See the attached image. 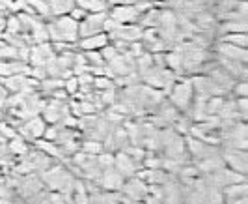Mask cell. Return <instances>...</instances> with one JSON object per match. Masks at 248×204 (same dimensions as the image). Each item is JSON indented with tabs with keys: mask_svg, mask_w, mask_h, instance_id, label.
<instances>
[{
	"mask_svg": "<svg viewBox=\"0 0 248 204\" xmlns=\"http://www.w3.org/2000/svg\"><path fill=\"white\" fill-rule=\"evenodd\" d=\"M50 43H77L78 41V23L69 15L52 17L47 21Z\"/></svg>",
	"mask_w": 248,
	"mask_h": 204,
	"instance_id": "obj_1",
	"label": "cell"
},
{
	"mask_svg": "<svg viewBox=\"0 0 248 204\" xmlns=\"http://www.w3.org/2000/svg\"><path fill=\"white\" fill-rule=\"evenodd\" d=\"M194 88H192V81L190 77H179L175 81V85L166 94V100L174 105L175 109L183 115L190 109V105L194 102Z\"/></svg>",
	"mask_w": 248,
	"mask_h": 204,
	"instance_id": "obj_2",
	"label": "cell"
},
{
	"mask_svg": "<svg viewBox=\"0 0 248 204\" xmlns=\"http://www.w3.org/2000/svg\"><path fill=\"white\" fill-rule=\"evenodd\" d=\"M220 157L224 165L241 176H247L248 172V153L247 150H235L230 146H220Z\"/></svg>",
	"mask_w": 248,
	"mask_h": 204,
	"instance_id": "obj_3",
	"label": "cell"
},
{
	"mask_svg": "<svg viewBox=\"0 0 248 204\" xmlns=\"http://www.w3.org/2000/svg\"><path fill=\"white\" fill-rule=\"evenodd\" d=\"M108 19V12L103 13H88L86 19L78 23V39L92 38L105 32V23Z\"/></svg>",
	"mask_w": 248,
	"mask_h": 204,
	"instance_id": "obj_4",
	"label": "cell"
},
{
	"mask_svg": "<svg viewBox=\"0 0 248 204\" xmlns=\"http://www.w3.org/2000/svg\"><path fill=\"white\" fill-rule=\"evenodd\" d=\"M120 193H124L133 204H142L144 197L148 195V184L144 180H140L138 176H133V178L125 180L124 187H122Z\"/></svg>",
	"mask_w": 248,
	"mask_h": 204,
	"instance_id": "obj_5",
	"label": "cell"
},
{
	"mask_svg": "<svg viewBox=\"0 0 248 204\" xmlns=\"http://www.w3.org/2000/svg\"><path fill=\"white\" fill-rule=\"evenodd\" d=\"M213 52L220 58H228V60H235L241 64H248V51L243 47H235V45H230V43H224V41H215L213 45Z\"/></svg>",
	"mask_w": 248,
	"mask_h": 204,
	"instance_id": "obj_6",
	"label": "cell"
},
{
	"mask_svg": "<svg viewBox=\"0 0 248 204\" xmlns=\"http://www.w3.org/2000/svg\"><path fill=\"white\" fill-rule=\"evenodd\" d=\"M140 13L135 6H112L108 10V19L118 25H137Z\"/></svg>",
	"mask_w": 248,
	"mask_h": 204,
	"instance_id": "obj_7",
	"label": "cell"
},
{
	"mask_svg": "<svg viewBox=\"0 0 248 204\" xmlns=\"http://www.w3.org/2000/svg\"><path fill=\"white\" fill-rule=\"evenodd\" d=\"M125 184V178L114 169H105L103 170V174H101L99 182H97V186L101 187V191H108V193H116V191H122V187H124Z\"/></svg>",
	"mask_w": 248,
	"mask_h": 204,
	"instance_id": "obj_8",
	"label": "cell"
},
{
	"mask_svg": "<svg viewBox=\"0 0 248 204\" xmlns=\"http://www.w3.org/2000/svg\"><path fill=\"white\" fill-rule=\"evenodd\" d=\"M114 169H116V170H118L125 180L137 176V172L140 170V167H138L125 152L114 153Z\"/></svg>",
	"mask_w": 248,
	"mask_h": 204,
	"instance_id": "obj_9",
	"label": "cell"
},
{
	"mask_svg": "<svg viewBox=\"0 0 248 204\" xmlns=\"http://www.w3.org/2000/svg\"><path fill=\"white\" fill-rule=\"evenodd\" d=\"M108 36L103 32L97 36H92V38H84L77 41V49L78 51H101L105 45H108Z\"/></svg>",
	"mask_w": 248,
	"mask_h": 204,
	"instance_id": "obj_10",
	"label": "cell"
},
{
	"mask_svg": "<svg viewBox=\"0 0 248 204\" xmlns=\"http://www.w3.org/2000/svg\"><path fill=\"white\" fill-rule=\"evenodd\" d=\"M224 204H232L239 201V199H245L248 197V184L247 182H241V184H232V186H226L222 189Z\"/></svg>",
	"mask_w": 248,
	"mask_h": 204,
	"instance_id": "obj_11",
	"label": "cell"
},
{
	"mask_svg": "<svg viewBox=\"0 0 248 204\" xmlns=\"http://www.w3.org/2000/svg\"><path fill=\"white\" fill-rule=\"evenodd\" d=\"M28 36H30V43H32V45L49 43L50 39H49V30H47V23L37 17L36 21H34V25H32V30H30Z\"/></svg>",
	"mask_w": 248,
	"mask_h": 204,
	"instance_id": "obj_12",
	"label": "cell"
},
{
	"mask_svg": "<svg viewBox=\"0 0 248 204\" xmlns=\"http://www.w3.org/2000/svg\"><path fill=\"white\" fill-rule=\"evenodd\" d=\"M159 17H161V8H159V6H153L151 10L144 12L140 17H138L137 25L140 26L142 30H146V28H157V25H159Z\"/></svg>",
	"mask_w": 248,
	"mask_h": 204,
	"instance_id": "obj_13",
	"label": "cell"
},
{
	"mask_svg": "<svg viewBox=\"0 0 248 204\" xmlns=\"http://www.w3.org/2000/svg\"><path fill=\"white\" fill-rule=\"evenodd\" d=\"M30 144L26 142L23 137H13L12 140H8V152H10V155L12 157H15V159H21V157H25L26 153L30 152Z\"/></svg>",
	"mask_w": 248,
	"mask_h": 204,
	"instance_id": "obj_14",
	"label": "cell"
},
{
	"mask_svg": "<svg viewBox=\"0 0 248 204\" xmlns=\"http://www.w3.org/2000/svg\"><path fill=\"white\" fill-rule=\"evenodd\" d=\"M26 81H28V75H12L6 77V79H0V83L4 85V88L8 90L10 94L23 92L26 88Z\"/></svg>",
	"mask_w": 248,
	"mask_h": 204,
	"instance_id": "obj_15",
	"label": "cell"
},
{
	"mask_svg": "<svg viewBox=\"0 0 248 204\" xmlns=\"http://www.w3.org/2000/svg\"><path fill=\"white\" fill-rule=\"evenodd\" d=\"M47 4H49L52 17L69 15V12L77 6V4H75V0H47Z\"/></svg>",
	"mask_w": 248,
	"mask_h": 204,
	"instance_id": "obj_16",
	"label": "cell"
},
{
	"mask_svg": "<svg viewBox=\"0 0 248 204\" xmlns=\"http://www.w3.org/2000/svg\"><path fill=\"white\" fill-rule=\"evenodd\" d=\"M80 152H84L86 155H90V157H97L99 153H103L105 150H103V142H99V140H80Z\"/></svg>",
	"mask_w": 248,
	"mask_h": 204,
	"instance_id": "obj_17",
	"label": "cell"
},
{
	"mask_svg": "<svg viewBox=\"0 0 248 204\" xmlns=\"http://www.w3.org/2000/svg\"><path fill=\"white\" fill-rule=\"evenodd\" d=\"M217 41H224V43H230V45H235V47L248 49V36L247 34H226V36H220Z\"/></svg>",
	"mask_w": 248,
	"mask_h": 204,
	"instance_id": "obj_18",
	"label": "cell"
},
{
	"mask_svg": "<svg viewBox=\"0 0 248 204\" xmlns=\"http://www.w3.org/2000/svg\"><path fill=\"white\" fill-rule=\"evenodd\" d=\"M222 103H224V98H220V96L209 98V100L205 102V115L217 116L218 115V111H220V107H222Z\"/></svg>",
	"mask_w": 248,
	"mask_h": 204,
	"instance_id": "obj_19",
	"label": "cell"
},
{
	"mask_svg": "<svg viewBox=\"0 0 248 204\" xmlns=\"http://www.w3.org/2000/svg\"><path fill=\"white\" fill-rule=\"evenodd\" d=\"M4 32L13 34V36L23 34V32H21V25H19V19H17L15 13H8V17H6V30H4Z\"/></svg>",
	"mask_w": 248,
	"mask_h": 204,
	"instance_id": "obj_20",
	"label": "cell"
},
{
	"mask_svg": "<svg viewBox=\"0 0 248 204\" xmlns=\"http://www.w3.org/2000/svg\"><path fill=\"white\" fill-rule=\"evenodd\" d=\"M82 52H84V58H86L90 68H103V66H107L99 51H82Z\"/></svg>",
	"mask_w": 248,
	"mask_h": 204,
	"instance_id": "obj_21",
	"label": "cell"
},
{
	"mask_svg": "<svg viewBox=\"0 0 248 204\" xmlns=\"http://www.w3.org/2000/svg\"><path fill=\"white\" fill-rule=\"evenodd\" d=\"M235 100V109L237 116L241 122H247L248 120V98H233Z\"/></svg>",
	"mask_w": 248,
	"mask_h": 204,
	"instance_id": "obj_22",
	"label": "cell"
},
{
	"mask_svg": "<svg viewBox=\"0 0 248 204\" xmlns=\"http://www.w3.org/2000/svg\"><path fill=\"white\" fill-rule=\"evenodd\" d=\"M110 88H116L114 79H108V77H105V75L95 77V79H93V90L103 92V90H110Z\"/></svg>",
	"mask_w": 248,
	"mask_h": 204,
	"instance_id": "obj_23",
	"label": "cell"
},
{
	"mask_svg": "<svg viewBox=\"0 0 248 204\" xmlns=\"http://www.w3.org/2000/svg\"><path fill=\"white\" fill-rule=\"evenodd\" d=\"M230 96L232 98H248V81H237Z\"/></svg>",
	"mask_w": 248,
	"mask_h": 204,
	"instance_id": "obj_24",
	"label": "cell"
},
{
	"mask_svg": "<svg viewBox=\"0 0 248 204\" xmlns=\"http://www.w3.org/2000/svg\"><path fill=\"white\" fill-rule=\"evenodd\" d=\"M95 161H97V165L101 167V170L110 169V167H114V153L103 152V153H99V155L95 157Z\"/></svg>",
	"mask_w": 248,
	"mask_h": 204,
	"instance_id": "obj_25",
	"label": "cell"
},
{
	"mask_svg": "<svg viewBox=\"0 0 248 204\" xmlns=\"http://www.w3.org/2000/svg\"><path fill=\"white\" fill-rule=\"evenodd\" d=\"M0 135L6 140H12L13 137H17V129L10 122H0Z\"/></svg>",
	"mask_w": 248,
	"mask_h": 204,
	"instance_id": "obj_26",
	"label": "cell"
},
{
	"mask_svg": "<svg viewBox=\"0 0 248 204\" xmlns=\"http://www.w3.org/2000/svg\"><path fill=\"white\" fill-rule=\"evenodd\" d=\"M63 90L69 94V98L75 96L77 92H78V81H77V77H69V79H65L63 81Z\"/></svg>",
	"mask_w": 248,
	"mask_h": 204,
	"instance_id": "obj_27",
	"label": "cell"
},
{
	"mask_svg": "<svg viewBox=\"0 0 248 204\" xmlns=\"http://www.w3.org/2000/svg\"><path fill=\"white\" fill-rule=\"evenodd\" d=\"M99 52H101V56H103V60H105V64H108L110 60H114V58L120 54V52H118L116 49H114V47H112L110 43H108V45H105V47H103Z\"/></svg>",
	"mask_w": 248,
	"mask_h": 204,
	"instance_id": "obj_28",
	"label": "cell"
},
{
	"mask_svg": "<svg viewBox=\"0 0 248 204\" xmlns=\"http://www.w3.org/2000/svg\"><path fill=\"white\" fill-rule=\"evenodd\" d=\"M58 133H60V128H58V126H47V129H45V135H43V140L56 142V139H58Z\"/></svg>",
	"mask_w": 248,
	"mask_h": 204,
	"instance_id": "obj_29",
	"label": "cell"
},
{
	"mask_svg": "<svg viewBox=\"0 0 248 204\" xmlns=\"http://www.w3.org/2000/svg\"><path fill=\"white\" fill-rule=\"evenodd\" d=\"M86 15H88V12H84V10H82V8H78V6H75L73 10L69 12V17H71L73 21H77V23L84 21V19H86Z\"/></svg>",
	"mask_w": 248,
	"mask_h": 204,
	"instance_id": "obj_30",
	"label": "cell"
},
{
	"mask_svg": "<svg viewBox=\"0 0 248 204\" xmlns=\"http://www.w3.org/2000/svg\"><path fill=\"white\" fill-rule=\"evenodd\" d=\"M108 2V6H137L138 2H142V0H107Z\"/></svg>",
	"mask_w": 248,
	"mask_h": 204,
	"instance_id": "obj_31",
	"label": "cell"
},
{
	"mask_svg": "<svg viewBox=\"0 0 248 204\" xmlns=\"http://www.w3.org/2000/svg\"><path fill=\"white\" fill-rule=\"evenodd\" d=\"M8 98H10V92L4 88V85L0 83V111H4V109H6V102H8Z\"/></svg>",
	"mask_w": 248,
	"mask_h": 204,
	"instance_id": "obj_32",
	"label": "cell"
},
{
	"mask_svg": "<svg viewBox=\"0 0 248 204\" xmlns=\"http://www.w3.org/2000/svg\"><path fill=\"white\" fill-rule=\"evenodd\" d=\"M0 204H15L13 201H8V199H0Z\"/></svg>",
	"mask_w": 248,
	"mask_h": 204,
	"instance_id": "obj_33",
	"label": "cell"
},
{
	"mask_svg": "<svg viewBox=\"0 0 248 204\" xmlns=\"http://www.w3.org/2000/svg\"><path fill=\"white\" fill-rule=\"evenodd\" d=\"M2 45H6V43H4V41H2V39H0V47H2Z\"/></svg>",
	"mask_w": 248,
	"mask_h": 204,
	"instance_id": "obj_34",
	"label": "cell"
},
{
	"mask_svg": "<svg viewBox=\"0 0 248 204\" xmlns=\"http://www.w3.org/2000/svg\"><path fill=\"white\" fill-rule=\"evenodd\" d=\"M146 2H153V4H155V0H146Z\"/></svg>",
	"mask_w": 248,
	"mask_h": 204,
	"instance_id": "obj_35",
	"label": "cell"
}]
</instances>
